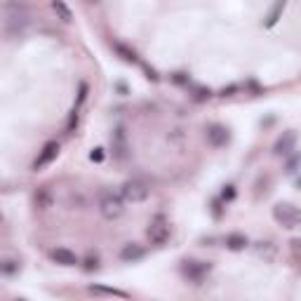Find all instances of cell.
Here are the masks:
<instances>
[{
  "mask_svg": "<svg viewBox=\"0 0 301 301\" xmlns=\"http://www.w3.org/2000/svg\"><path fill=\"white\" fill-rule=\"evenodd\" d=\"M299 162H301V156H294V158H292V160L287 162V172H294V167L299 165Z\"/></svg>",
  "mask_w": 301,
  "mask_h": 301,
  "instance_id": "obj_21",
  "label": "cell"
},
{
  "mask_svg": "<svg viewBox=\"0 0 301 301\" xmlns=\"http://www.w3.org/2000/svg\"><path fill=\"white\" fill-rule=\"evenodd\" d=\"M120 193H123V198L127 202H144L150 195V189L144 179H127L123 189H120Z\"/></svg>",
  "mask_w": 301,
  "mask_h": 301,
  "instance_id": "obj_4",
  "label": "cell"
},
{
  "mask_svg": "<svg viewBox=\"0 0 301 301\" xmlns=\"http://www.w3.org/2000/svg\"><path fill=\"white\" fill-rule=\"evenodd\" d=\"M294 146H296V132L294 129H287V132H283L278 137V141L273 146V153L275 156H290L294 150Z\"/></svg>",
  "mask_w": 301,
  "mask_h": 301,
  "instance_id": "obj_8",
  "label": "cell"
},
{
  "mask_svg": "<svg viewBox=\"0 0 301 301\" xmlns=\"http://www.w3.org/2000/svg\"><path fill=\"white\" fill-rule=\"evenodd\" d=\"M87 3H92V5H95V3H99V0H87Z\"/></svg>",
  "mask_w": 301,
  "mask_h": 301,
  "instance_id": "obj_24",
  "label": "cell"
},
{
  "mask_svg": "<svg viewBox=\"0 0 301 301\" xmlns=\"http://www.w3.org/2000/svg\"><path fill=\"white\" fill-rule=\"evenodd\" d=\"M231 139L229 129L223 127V125H210L207 127V144L214 146V148H221V146H226Z\"/></svg>",
  "mask_w": 301,
  "mask_h": 301,
  "instance_id": "obj_10",
  "label": "cell"
},
{
  "mask_svg": "<svg viewBox=\"0 0 301 301\" xmlns=\"http://www.w3.org/2000/svg\"><path fill=\"white\" fill-rule=\"evenodd\" d=\"M0 271H3V275L19 273V261H17V259H3V264H0Z\"/></svg>",
  "mask_w": 301,
  "mask_h": 301,
  "instance_id": "obj_18",
  "label": "cell"
},
{
  "mask_svg": "<svg viewBox=\"0 0 301 301\" xmlns=\"http://www.w3.org/2000/svg\"><path fill=\"white\" fill-rule=\"evenodd\" d=\"M226 189H229V191H223V198H226V200H231V198L235 195V191H233V186H226Z\"/></svg>",
  "mask_w": 301,
  "mask_h": 301,
  "instance_id": "obj_23",
  "label": "cell"
},
{
  "mask_svg": "<svg viewBox=\"0 0 301 301\" xmlns=\"http://www.w3.org/2000/svg\"><path fill=\"white\" fill-rule=\"evenodd\" d=\"M210 271H212V264L210 261H184V266H181L184 278L191 280V283H195V285H200Z\"/></svg>",
  "mask_w": 301,
  "mask_h": 301,
  "instance_id": "obj_5",
  "label": "cell"
},
{
  "mask_svg": "<svg viewBox=\"0 0 301 301\" xmlns=\"http://www.w3.org/2000/svg\"><path fill=\"white\" fill-rule=\"evenodd\" d=\"M285 5H287V0H275V5H273V10H271V14H268V19H266V26H273L275 22H278V17H280V12L285 10Z\"/></svg>",
  "mask_w": 301,
  "mask_h": 301,
  "instance_id": "obj_17",
  "label": "cell"
},
{
  "mask_svg": "<svg viewBox=\"0 0 301 301\" xmlns=\"http://www.w3.org/2000/svg\"><path fill=\"white\" fill-rule=\"evenodd\" d=\"M273 219L283 229H299L301 226V210L292 202H278L273 207Z\"/></svg>",
  "mask_w": 301,
  "mask_h": 301,
  "instance_id": "obj_2",
  "label": "cell"
},
{
  "mask_svg": "<svg viewBox=\"0 0 301 301\" xmlns=\"http://www.w3.org/2000/svg\"><path fill=\"white\" fill-rule=\"evenodd\" d=\"M50 259L54 264H59V266H66V268L78 266V264H80L78 254H76V252H71V250H66V247H54V250L50 252Z\"/></svg>",
  "mask_w": 301,
  "mask_h": 301,
  "instance_id": "obj_9",
  "label": "cell"
},
{
  "mask_svg": "<svg viewBox=\"0 0 301 301\" xmlns=\"http://www.w3.org/2000/svg\"><path fill=\"white\" fill-rule=\"evenodd\" d=\"M31 24V12L24 0H7L5 3V33L10 38L19 35Z\"/></svg>",
  "mask_w": 301,
  "mask_h": 301,
  "instance_id": "obj_1",
  "label": "cell"
},
{
  "mask_svg": "<svg viewBox=\"0 0 301 301\" xmlns=\"http://www.w3.org/2000/svg\"><path fill=\"white\" fill-rule=\"evenodd\" d=\"M116 52L123 57L125 62H129V64H137V62H139V59H137V54H134L132 50H127L125 45H120V43H116Z\"/></svg>",
  "mask_w": 301,
  "mask_h": 301,
  "instance_id": "obj_19",
  "label": "cell"
},
{
  "mask_svg": "<svg viewBox=\"0 0 301 301\" xmlns=\"http://www.w3.org/2000/svg\"><path fill=\"white\" fill-rule=\"evenodd\" d=\"M113 150H116V158L118 160H125V156H127V137H125V129L118 127L116 132H113Z\"/></svg>",
  "mask_w": 301,
  "mask_h": 301,
  "instance_id": "obj_11",
  "label": "cell"
},
{
  "mask_svg": "<svg viewBox=\"0 0 301 301\" xmlns=\"http://www.w3.org/2000/svg\"><path fill=\"white\" fill-rule=\"evenodd\" d=\"M92 294H101V296H118V299H127V292H120V290H111V287H104V285H92L89 287Z\"/></svg>",
  "mask_w": 301,
  "mask_h": 301,
  "instance_id": "obj_16",
  "label": "cell"
},
{
  "mask_svg": "<svg viewBox=\"0 0 301 301\" xmlns=\"http://www.w3.org/2000/svg\"><path fill=\"white\" fill-rule=\"evenodd\" d=\"M52 10H54L57 19L64 24H71L73 22V12L68 10V5L64 3V0H52Z\"/></svg>",
  "mask_w": 301,
  "mask_h": 301,
  "instance_id": "obj_13",
  "label": "cell"
},
{
  "mask_svg": "<svg viewBox=\"0 0 301 301\" xmlns=\"http://www.w3.org/2000/svg\"><path fill=\"white\" fill-rule=\"evenodd\" d=\"M97 266H99V259H97V257H87V266H85V268H87V271H95Z\"/></svg>",
  "mask_w": 301,
  "mask_h": 301,
  "instance_id": "obj_22",
  "label": "cell"
},
{
  "mask_svg": "<svg viewBox=\"0 0 301 301\" xmlns=\"http://www.w3.org/2000/svg\"><path fill=\"white\" fill-rule=\"evenodd\" d=\"M247 245H250L247 235H242V233H231V235H226V247H229V250L240 252V250H245Z\"/></svg>",
  "mask_w": 301,
  "mask_h": 301,
  "instance_id": "obj_14",
  "label": "cell"
},
{
  "mask_svg": "<svg viewBox=\"0 0 301 301\" xmlns=\"http://www.w3.org/2000/svg\"><path fill=\"white\" fill-rule=\"evenodd\" d=\"M33 202H35V207H38V210H47V207L52 205V193H50V189H47V186H43V189L35 191Z\"/></svg>",
  "mask_w": 301,
  "mask_h": 301,
  "instance_id": "obj_15",
  "label": "cell"
},
{
  "mask_svg": "<svg viewBox=\"0 0 301 301\" xmlns=\"http://www.w3.org/2000/svg\"><path fill=\"white\" fill-rule=\"evenodd\" d=\"M99 212H101V217L104 219H118L120 214L125 212L123 200H120L118 195H113V193H106L99 200Z\"/></svg>",
  "mask_w": 301,
  "mask_h": 301,
  "instance_id": "obj_6",
  "label": "cell"
},
{
  "mask_svg": "<svg viewBox=\"0 0 301 301\" xmlns=\"http://www.w3.org/2000/svg\"><path fill=\"white\" fill-rule=\"evenodd\" d=\"M57 156H59V144H57V141H47V144L43 146V150L38 153V158L33 160V172H40V170H45Z\"/></svg>",
  "mask_w": 301,
  "mask_h": 301,
  "instance_id": "obj_7",
  "label": "cell"
},
{
  "mask_svg": "<svg viewBox=\"0 0 301 301\" xmlns=\"http://www.w3.org/2000/svg\"><path fill=\"white\" fill-rule=\"evenodd\" d=\"M146 235H148V240L153 242V245L162 247L165 242L170 240V235H172V229H170V221L162 214H156V217L148 221V229H146Z\"/></svg>",
  "mask_w": 301,
  "mask_h": 301,
  "instance_id": "obj_3",
  "label": "cell"
},
{
  "mask_svg": "<svg viewBox=\"0 0 301 301\" xmlns=\"http://www.w3.org/2000/svg\"><path fill=\"white\" fill-rule=\"evenodd\" d=\"M89 158H92L95 162H101V160H104V150H101V148H95L92 153H89Z\"/></svg>",
  "mask_w": 301,
  "mask_h": 301,
  "instance_id": "obj_20",
  "label": "cell"
},
{
  "mask_svg": "<svg viewBox=\"0 0 301 301\" xmlns=\"http://www.w3.org/2000/svg\"><path fill=\"white\" fill-rule=\"evenodd\" d=\"M120 259L127 264H134L139 261V259H144V247L137 245V242H129V245L123 247V252H120Z\"/></svg>",
  "mask_w": 301,
  "mask_h": 301,
  "instance_id": "obj_12",
  "label": "cell"
}]
</instances>
